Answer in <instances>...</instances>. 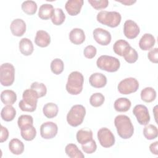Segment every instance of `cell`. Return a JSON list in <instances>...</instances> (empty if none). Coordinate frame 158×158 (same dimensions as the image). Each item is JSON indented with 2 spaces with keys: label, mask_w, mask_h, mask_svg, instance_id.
I'll use <instances>...</instances> for the list:
<instances>
[{
  "label": "cell",
  "mask_w": 158,
  "mask_h": 158,
  "mask_svg": "<svg viewBox=\"0 0 158 158\" xmlns=\"http://www.w3.org/2000/svg\"><path fill=\"white\" fill-rule=\"evenodd\" d=\"M114 125L118 136L123 139H128L132 136L134 127L130 118L125 115H118L114 119Z\"/></svg>",
  "instance_id": "1"
},
{
  "label": "cell",
  "mask_w": 158,
  "mask_h": 158,
  "mask_svg": "<svg viewBox=\"0 0 158 158\" xmlns=\"http://www.w3.org/2000/svg\"><path fill=\"white\" fill-rule=\"evenodd\" d=\"M38 98L37 93L33 89H25L23 92L22 99L20 101L19 107L22 111L34 112L36 109Z\"/></svg>",
  "instance_id": "2"
},
{
  "label": "cell",
  "mask_w": 158,
  "mask_h": 158,
  "mask_svg": "<svg viewBox=\"0 0 158 158\" xmlns=\"http://www.w3.org/2000/svg\"><path fill=\"white\" fill-rule=\"evenodd\" d=\"M83 83L84 77L81 73L78 71L72 72L68 77L66 90L72 95H77L82 91Z\"/></svg>",
  "instance_id": "3"
},
{
  "label": "cell",
  "mask_w": 158,
  "mask_h": 158,
  "mask_svg": "<svg viewBox=\"0 0 158 158\" xmlns=\"http://www.w3.org/2000/svg\"><path fill=\"white\" fill-rule=\"evenodd\" d=\"M86 115V109L81 104L73 106L67 115V123L72 127H76L81 125Z\"/></svg>",
  "instance_id": "4"
},
{
  "label": "cell",
  "mask_w": 158,
  "mask_h": 158,
  "mask_svg": "<svg viewBox=\"0 0 158 158\" xmlns=\"http://www.w3.org/2000/svg\"><path fill=\"white\" fill-rule=\"evenodd\" d=\"M97 20L111 28L117 27L120 23L122 17L120 13L115 11L101 10L97 14Z\"/></svg>",
  "instance_id": "5"
},
{
  "label": "cell",
  "mask_w": 158,
  "mask_h": 158,
  "mask_svg": "<svg viewBox=\"0 0 158 158\" xmlns=\"http://www.w3.org/2000/svg\"><path fill=\"white\" fill-rule=\"evenodd\" d=\"M96 65L101 70L108 72H115L119 69L120 63V60L115 57L102 55L97 59Z\"/></svg>",
  "instance_id": "6"
},
{
  "label": "cell",
  "mask_w": 158,
  "mask_h": 158,
  "mask_svg": "<svg viewBox=\"0 0 158 158\" xmlns=\"http://www.w3.org/2000/svg\"><path fill=\"white\" fill-rule=\"evenodd\" d=\"M15 79V68L10 63H4L0 67V82L5 86L13 84Z\"/></svg>",
  "instance_id": "7"
},
{
  "label": "cell",
  "mask_w": 158,
  "mask_h": 158,
  "mask_svg": "<svg viewBox=\"0 0 158 158\" xmlns=\"http://www.w3.org/2000/svg\"><path fill=\"white\" fill-rule=\"evenodd\" d=\"M118 91L122 94H129L136 92L139 88L138 80L133 77L122 80L118 85Z\"/></svg>",
  "instance_id": "8"
},
{
  "label": "cell",
  "mask_w": 158,
  "mask_h": 158,
  "mask_svg": "<svg viewBox=\"0 0 158 158\" xmlns=\"http://www.w3.org/2000/svg\"><path fill=\"white\" fill-rule=\"evenodd\" d=\"M98 139L104 148H110L115 144V136L112 131L106 127L100 128L98 131Z\"/></svg>",
  "instance_id": "9"
},
{
  "label": "cell",
  "mask_w": 158,
  "mask_h": 158,
  "mask_svg": "<svg viewBox=\"0 0 158 158\" xmlns=\"http://www.w3.org/2000/svg\"><path fill=\"white\" fill-rule=\"evenodd\" d=\"M133 113L140 125H146L149 122L150 115L148 109L145 106L142 104L136 105L133 109Z\"/></svg>",
  "instance_id": "10"
},
{
  "label": "cell",
  "mask_w": 158,
  "mask_h": 158,
  "mask_svg": "<svg viewBox=\"0 0 158 158\" xmlns=\"http://www.w3.org/2000/svg\"><path fill=\"white\" fill-rule=\"evenodd\" d=\"M57 125L52 122H44L40 127V135L43 138L46 139L54 138L57 133Z\"/></svg>",
  "instance_id": "11"
},
{
  "label": "cell",
  "mask_w": 158,
  "mask_h": 158,
  "mask_svg": "<svg viewBox=\"0 0 158 158\" xmlns=\"http://www.w3.org/2000/svg\"><path fill=\"white\" fill-rule=\"evenodd\" d=\"M94 40L99 44L102 46L108 45L111 41V35L109 31L102 28H96L93 31Z\"/></svg>",
  "instance_id": "12"
},
{
  "label": "cell",
  "mask_w": 158,
  "mask_h": 158,
  "mask_svg": "<svg viewBox=\"0 0 158 158\" xmlns=\"http://www.w3.org/2000/svg\"><path fill=\"white\" fill-rule=\"evenodd\" d=\"M139 32V27L135 22L131 20H127L125 22L123 25V33L127 38L134 39L137 37Z\"/></svg>",
  "instance_id": "13"
},
{
  "label": "cell",
  "mask_w": 158,
  "mask_h": 158,
  "mask_svg": "<svg viewBox=\"0 0 158 158\" xmlns=\"http://www.w3.org/2000/svg\"><path fill=\"white\" fill-rule=\"evenodd\" d=\"M83 3V0H69L65 3V8L70 15H77L80 13Z\"/></svg>",
  "instance_id": "14"
},
{
  "label": "cell",
  "mask_w": 158,
  "mask_h": 158,
  "mask_svg": "<svg viewBox=\"0 0 158 158\" xmlns=\"http://www.w3.org/2000/svg\"><path fill=\"white\" fill-rule=\"evenodd\" d=\"M10 29L13 35L22 36L26 31V23L22 19H16L11 22Z\"/></svg>",
  "instance_id": "15"
},
{
  "label": "cell",
  "mask_w": 158,
  "mask_h": 158,
  "mask_svg": "<svg viewBox=\"0 0 158 158\" xmlns=\"http://www.w3.org/2000/svg\"><path fill=\"white\" fill-rule=\"evenodd\" d=\"M89 82L90 85L96 88H103L107 83L106 77L101 73H94L89 78Z\"/></svg>",
  "instance_id": "16"
},
{
  "label": "cell",
  "mask_w": 158,
  "mask_h": 158,
  "mask_svg": "<svg viewBox=\"0 0 158 158\" xmlns=\"http://www.w3.org/2000/svg\"><path fill=\"white\" fill-rule=\"evenodd\" d=\"M35 44L40 47H47L51 43V37L49 33L44 30H38L35 38Z\"/></svg>",
  "instance_id": "17"
},
{
  "label": "cell",
  "mask_w": 158,
  "mask_h": 158,
  "mask_svg": "<svg viewBox=\"0 0 158 158\" xmlns=\"http://www.w3.org/2000/svg\"><path fill=\"white\" fill-rule=\"evenodd\" d=\"M156 40L154 36L150 33H145L141 38L139 41V46L143 51L151 49L154 46Z\"/></svg>",
  "instance_id": "18"
},
{
  "label": "cell",
  "mask_w": 158,
  "mask_h": 158,
  "mask_svg": "<svg viewBox=\"0 0 158 158\" xmlns=\"http://www.w3.org/2000/svg\"><path fill=\"white\" fill-rule=\"evenodd\" d=\"M69 39L70 41L74 44H81L85 40V32L81 28H73L69 33Z\"/></svg>",
  "instance_id": "19"
},
{
  "label": "cell",
  "mask_w": 158,
  "mask_h": 158,
  "mask_svg": "<svg viewBox=\"0 0 158 158\" xmlns=\"http://www.w3.org/2000/svg\"><path fill=\"white\" fill-rule=\"evenodd\" d=\"M20 52L24 56H30L33 52V44L30 40L27 38H22L19 44Z\"/></svg>",
  "instance_id": "20"
},
{
  "label": "cell",
  "mask_w": 158,
  "mask_h": 158,
  "mask_svg": "<svg viewBox=\"0 0 158 158\" xmlns=\"http://www.w3.org/2000/svg\"><path fill=\"white\" fill-rule=\"evenodd\" d=\"M76 138L80 144H84L93 139V131L90 129H80L77 131Z\"/></svg>",
  "instance_id": "21"
},
{
  "label": "cell",
  "mask_w": 158,
  "mask_h": 158,
  "mask_svg": "<svg viewBox=\"0 0 158 158\" xmlns=\"http://www.w3.org/2000/svg\"><path fill=\"white\" fill-rule=\"evenodd\" d=\"M114 106L116 111L125 112L130 109L131 103L127 98H120L115 101Z\"/></svg>",
  "instance_id": "22"
},
{
  "label": "cell",
  "mask_w": 158,
  "mask_h": 158,
  "mask_svg": "<svg viewBox=\"0 0 158 158\" xmlns=\"http://www.w3.org/2000/svg\"><path fill=\"white\" fill-rule=\"evenodd\" d=\"M1 100L6 105H12L17 101V94L12 90H4L1 94Z\"/></svg>",
  "instance_id": "23"
},
{
  "label": "cell",
  "mask_w": 158,
  "mask_h": 158,
  "mask_svg": "<svg viewBox=\"0 0 158 158\" xmlns=\"http://www.w3.org/2000/svg\"><path fill=\"white\" fill-rule=\"evenodd\" d=\"M9 149L13 154L20 155L24 151V144L20 139L13 138L9 143Z\"/></svg>",
  "instance_id": "24"
},
{
  "label": "cell",
  "mask_w": 158,
  "mask_h": 158,
  "mask_svg": "<svg viewBox=\"0 0 158 158\" xmlns=\"http://www.w3.org/2000/svg\"><path fill=\"white\" fill-rule=\"evenodd\" d=\"M53 6L50 4H43L40 7L38 17L43 20H48L51 18L54 12Z\"/></svg>",
  "instance_id": "25"
},
{
  "label": "cell",
  "mask_w": 158,
  "mask_h": 158,
  "mask_svg": "<svg viewBox=\"0 0 158 158\" xmlns=\"http://www.w3.org/2000/svg\"><path fill=\"white\" fill-rule=\"evenodd\" d=\"M130 46V44L127 41L118 40L114 44L113 50L116 54L120 56H123Z\"/></svg>",
  "instance_id": "26"
},
{
  "label": "cell",
  "mask_w": 158,
  "mask_h": 158,
  "mask_svg": "<svg viewBox=\"0 0 158 158\" xmlns=\"http://www.w3.org/2000/svg\"><path fill=\"white\" fill-rule=\"evenodd\" d=\"M16 115V110L12 105H7L4 107L1 112V117L6 122H10Z\"/></svg>",
  "instance_id": "27"
},
{
  "label": "cell",
  "mask_w": 158,
  "mask_h": 158,
  "mask_svg": "<svg viewBox=\"0 0 158 158\" xmlns=\"http://www.w3.org/2000/svg\"><path fill=\"white\" fill-rule=\"evenodd\" d=\"M65 151L70 158H84L85 156L75 144L70 143L65 146Z\"/></svg>",
  "instance_id": "28"
},
{
  "label": "cell",
  "mask_w": 158,
  "mask_h": 158,
  "mask_svg": "<svg viewBox=\"0 0 158 158\" xmlns=\"http://www.w3.org/2000/svg\"><path fill=\"white\" fill-rule=\"evenodd\" d=\"M59 112V108L57 104L53 102L46 103L43 108V112L44 115L48 118L55 117Z\"/></svg>",
  "instance_id": "29"
},
{
  "label": "cell",
  "mask_w": 158,
  "mask_h": 158,
  "mask_svg": "<svg viewBox=\"0 0 158 158\" xmlns=\"http://www.w3.org/2000/svg\"><path fill=\"white\" fill-rule=\"evenodd\" d=\"M156 98V91L152 87H146L141 91V98L146 102H151Z\"/></svg>",
  "instance_id": "30"
},
{
  "label": "cell",
  "mask_w": 158,
  "mask_h": 158,
  "mask_svg": "<svg viewBox=\"0 0 158 158\" xmlns=\"http://www.w3.org/2000/svg\"><path fill=\"white\" fill-rule=\"evenodd\" d=\"M65 15L60 8H56L54 10L53 14L51 17V21L56 25H60L64 22Z\"/></svg>",
  "instance_id": "31"
},
{
  "label": "cell",
  "mask_w": 158,
  "mask_h": 158,
  "mask_svg": "<svg viewBox=\"0 0 158 158\" xmlns=\"http://www.w3.org/2000/svg\"><path fill=\"white\" fill-rule=\"evenodd\" d=\"M17 124L20 130L33 126V118L30 115H22L18 118Z\"/></svg>",
  "instance_id": "32"
},
{
  "label": "cell",
  "mask_w": 158,
  "mask_h": 158,
  "mask_svg": "<svg viewBox=\"0 0 158 158\" xmlns=\"http://www.w3.org/2000/svg\"><path fill=\"white\" fill-rule=\"evenodd\" d=\"M143 135L144 137L149 140L154 139L157 137L158 130L157 127L152 124L146 125L143 129Z\"/></svg>",
  "instance_id": "33"
},
{
  "label": "cell",
  "mask_w": 158,
  "mask_h": 158,
  "mask_svg": "<svg viewBox=\"0 0 158 158\" xmlns=\"http://www.w3.org/2000/svg\"><path fill=\"white\" fill-rule=\"evenodd\" d=\"M22 10L28 15H33L37 10V4L33 1H25L21 6Z\"/></svg>",
  "instance_id": "34"
},
{
  "label": "cell",
  "mask_w": 158,
  "mask_h": 158,
  "mask_svg": "<svg viewBox=\"0 0 158 158\" xmlns=\"http://www.w3.org/2000/svg\"><path fill=\"white\" fill-rule=\"evenodd\" d=\"M20 134L23 139L26 141H32L36 135V130L33 126L20 130Z\"/></svg>",
  "instance_id": "35"
},
{
  "label": "cell",
  "mask_w": 158,
  "mask_h": 158,
  "mask_svg": "<svg viewBox=\"0 0 158 158\" xmlns=\"http://www.w3.org/2000/svg\"><path fill=\"white\" fill-rule=\"evenodd\" d=\"M50 67L53 73L56 75H59L64 70V64L63 61L60 59L56 58L51 62Z\"/></svg>",
  "instance_id": "36"
},
{
  "label": "cell",
  "mask_w": 158,
  "mask_h": 158,
  "mask_svg": "<svg viewBox=\"0 0 158 158\" xmlns=\"http://www.w3.org/2000/svg\"><path fill=\"white\" fill-rule=\"evenodd\" d=\"M123 57L128 63L133 64L138 60V54L137 51L134 48L130 46Z\"/></svg>",
  "instance_id": "37"
},
{
  "label": "cell",
  "mask_w": 158,
  "mask_h": 158,
  "mask_svg": "<svg viewBox=\"0 0 158 158\" xmlns=\"http://www.w3.org/2000/svg\"><path fill=\"white\" fill-rule=\"evenodd\" d=\"M105 101L104 95L101 93H96L93 94L89 98L90 104L95 107H99L102 105Z\"/></svg>",
  "instance_id": "38"
},
{
  "label": "cell",
  "mask_w": 158,
  "mask_h": 158,
  "mask_svg": "<svg viewBox=\"0 0 158 158\" xmlns=\"http://www.w3.org/2000/svg\"><path fill=\"white\" fill-rule=\"evenodd\" d=\"M30 88L33 89L38 94V98H41L44 96L47 93V88L44 84L42 83H39L35 81L31 83Z\"/></svg>",
  "instance_id": "39"
},
{
  "label": "cell",
  "mask_w": 158,
  "mask_h": 158,
  "mask_svg": "<svg viewBox=\"0 0 158 158\" xmlns=\"http://www.w3.org/2000/svg\"><path fill=\"white\" fill-rule=\"evenodd\" d=\"M82 150L86 154H92L97 149V145L96 141L94 139H91L88 143L81 144Z\"/></svg>",
  "instance_id": "40"
},
{
  "label": "cell",
  "mask_w": 158,
  "mask_h": 158,
  "mask_svg": "<svg viewBox=\"0 0 158 158\" xmlns=\"http://www.w3.org/2000/svg\"><path fill=\"white\" fill-rule=\"evenodd\" d=\"M88 1L91 4V6L96 10L105 9L109 5V1L107 0H88Z\"/></svg>",
  "instance_id": "41"
},
{
  "label": "cell",
  "mask_w": 158,
  "mask_h": 158,
  "mask_svg": "<svg viewBox=\"0 0 158 158\" xmlns=\"http://www.w3.org/2000/svg\"><path fill=\"white\" fill-rule=\"evenodd\" d=\"M97 52V49L96 48L92 45H89L87 46L83 51V54L84 56L88 58V59H92L93 58Z\"/></svg>",
  "instance_id": "42"
},
{
  "label": "cell",
  "mask_w": 158,
  "mask_h": 158,
  "mask_svg": "<svg viewBox=\"0 0 158 158\" xmlns=\"http://www.w3.org/2000/svg\"><path fill=\"white\" fill-rule=\"evenodd\" d=\"M148 57L151 62L157 64L158 62V49H157V48H155L152 49H151L148 54Z\"/></svg>",
  "instance_id": "43"
},
{
  "label": "cell",
  "mask_w": 158,
  "mask_h": 158,
  "mask_svg": "<svg viewBox=\"0 0 158 158\" xmlns=\"http://www.w3.org/2000/svg\"><path fill=\"white\" fill-rule=\"evenodd\" d=\"M9 137V131L8 130L4 127V126H1V137H0V142L3 143L6 141Z\"/></svg>",
  "instance_id": "44"
},
{
  "label": "cell",
  "mask_w": 158,
  "mask_h": 158,
  "mask_svg": "<svg viewBox=\"0 0 158 158\" xmlns=\"http://www.w3.org/2000/svg\"><path fill=\"white\" fill-rule=\"evenodd\" d=\"M158 141H155L154 143H152L149 146V150L150 151L155 154L158 155Z\"/></svg>",
  "instance_id": "45"
},
{
  "label": "cell",
  "mask_w": 158,
  "mask_h": 158,
  "mask_svg": "<svg viewBox=\"0 0 158 158\" xmlns=\"http://www.w3.org/2000/svg\"><path fill=\"white\" fill-rule=\"evenodd\" d=\"M116 1H118L125 6H131L133 4L136 2V1H132V0H123V1H117L116 0Z\"/></svg>",
  "instance_id": "46"
}]
</instances>
